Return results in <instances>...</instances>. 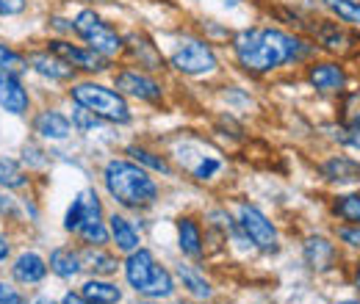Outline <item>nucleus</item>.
<instances>
[{
	"instance_id": "1",
	"label": "nucleus",
	"mask_w": 360,
	"mask_h": 304,
	"mask_svg": "<svg viewBox=\"0 0 360 304\" xmlns=\"http://www.w3.org/2000/svg\"><path fill=\"white\" fill-rule=\"evenodd\" d=\"M230 53H233L236 67L250 78L300 72L308 61H314L319 55L308 34H297L274 22L238 28L230 37Z\"/></svg>"
},
{
	"instance_id": "2",
	"label": "nucleus",
	"mask_w": 360,
	"mask_h": 304,
	"mask_svg": "<svg viewBox=\"0 0 360 304\" xmlns=\"http://www.w3.org/2000/svg\"><path fill=\"white\" fill-rule=\"evenodd\" d=\"M100 183L105 197L125 213L150 211L161 199V183L153 177V172L139 166L128 155L108 158L100 172Z\"/></svg>"
},
{
	"instance_id": "3",
	"label": "nucleus",
	"mask_w": 360,
	"mask_h": 304,
	"mask_svg": "<svg viewBox=\"0 0 360 304\" xmlns=\"http://www.w3.org/2000/svg\"><path fill=\"white\" fill-rule=\"evenodd\" d=\"M122 277L139 299L167 302V299H175L178 293L175 271L167 268L147 246H139L136 252L122 258Z\"/></svg>"
},
{
	"instance_id": "4",
	"label": "nucleus",
	"mask_w": 360,
	"mask_h": 304,
	"mask_svg": "<svg viewBox=\"0 0 360 304\" xmlns=\"http://www.w3.org/2000/svg\"><path fill=\"white\" fill-rule=\"evenodd\" d=\"M70 100L72 105H81L91 111L94 117H100L105 125L111 128H125L134 122V108L131 100L117 91L114 84H100L94 78H84V81H72L70 84Z\"/></svg>"
},
{
	"instance_id": "5",
	"label": "nucleus",
	"mask_w": 360,
	"mask_h": 304,
	"mask_svg": "<svg viewBox=\"0 0 360 304\" xmlns=\"http://www.w3.org/2000/svg\"><path fill=\"white\" fill-rule=\"evenodd\" d=\"M300 81L314 97L335 103L347 88L358 81V72L352 70L349 61L344 58H330V55H316L300 70Z\"/></svg>"
},
{
	"instance_id": "6",
	"label": "nucleus",
	"mask_w": 360,
	"mask_h": 304,
	"mask_svg": "<svg viewBox=\"0 0 360 304\" xmlns=\"http://www.w3.org/2000/svg\"><path fill=\"white\" fill-rule=\"evenodd\" d=\"M347 252L338 246L330 230H311L300 238V263L316 279H344Z\"/></svg>"
},
{
	"instance_id": "7",
	"label": "nucleus",
	"mask_w": 360,
	"mask_h": 304,
	"mask_svg": "<svg viewBox=\"0 0 360 304\" xmlns=\"http://www.w3.org/2000/svg\"><path fill=\"white\" fill-rule=\"evenodd\" d=\"M236 221L241 227V235L247 241V246H252L258 255L264 258H277L283 252V235L277 221L255 202H238L236 205Z\"/></svg>"
},
{
	"instance_id": "8",
	"label": "nucleus",
	"mask_w": 360,
	"mask_h": 304,
	"mask_svg": "<svg viewBox=\"0 0 360 304\" xmlns=\"http://www.w3.org/2000/svg\"><path fill=\"white\" fill-rule=\"evenodd\" d=\"M311 42L316 44L319 55H330V58H344V61H355L360 58V31L349 28L347 22L330 17V14H316L308 31Z\"/></svg>"
},
{
	"instance_id": "9",
	"label": "nucleus",
	"mask_w": 360,
	"mask_h": 304,
	"mask_svg": "<svg viewBox=\"0 0 360 304\" xmlns=\"http://www.w3.org/2000/svg\"><path fill=\"white\" fill-rule=\"evenodd\" d=\"M167 67L172 72L183 75V78H211V75L219 72L222 61H219V53H217V47H214L211 39L188 34L169 53Z\"/></svg>"
},
{
	"instance_id": "10",
	"label": "nucleus",
	"mask_w": 360,
	"mask_h": 304,
	"mask_svg": "<svg viewBox=\"0 0 360 304\" xmlns=\"http://www.w3.org/2000/svg\"><path fill=\"white\" fill-rule=\"evenodd\" d=\"M72 34L108 61H117L125 53V34H120L97 8H81L72 17Z\"/></svg>"
},
{
	"instance_id": "11",
	"label": "nucleus",
	"mask_w": 360,
	"mask_h": 304,
	"mask_svg": "<svg viewBox=\"0 0 360 304\" xmlns=\"http://www.w3.org/2000/svg\"><path fill=\"white\" fill-rule=\"evenodd\" d=\"M316 180L327 191H347L360 185V155H352L338 147H327L314 161Z\"/></svg>"
},
{
	"instance_id": "12",
	"label": "nucleus",
	"mask_w": 360,
	"mask_h": 304,
	"mask_svg": "<svg viewBox=\"0 0 360 304\" xmlns=\"http://www.w3.org/2000/svg\"><path fill=\"white\" fill-rule=\"evenodd\" d=\"M114 88L122 91L128 100L144 103V105H161L164 103V84L155 72H144L139 67H120L114 70Z\"/></svg>"
},
{
	"instance_id": "13",
	"label": "nucleus",
	"mask_w": 360,
	"mask_h": 304,
	"mask_svg": "<svg viewBox=\"0 0 360 304\" xmlns=\"http://www.w3.org/2000/svg\"><path fill=\"white\" fill-rule=\"evenodd\" d=\"M47 50L50 53H56L58 58H64L75 72H81V75H103V72H108L111 67H114V61H108L105 55H100V53H94L91 47H86L84 42H70V39H50L47 42Z\"/></svg>"
},
{
	"instance_id": "14",
	"label": "nucleus",
	"mask_w": 360,
	"mask_h": 304,
	"mask_svg": "<svg viewBox=\"0 0 360 304\" xmlns=\"http://www.w3.org/2000/svg\"><path fill=\"white\" fill-rule=\"evenodd\" d=\"M172 271H175L178 288H183V293H186L188 299H194V302H200V304L214 302L217 288H214V282L205 277V271L200 268V263H191V260L178 263Z\"/></svg>"
},
{
	"instance_id": "15",
	"label": "nucleus",
	"mask_w": 360,
	"mask_h": 304,
	"mask_svg": "<svg viewBox=\"0 0 360 304\" xmlns=\"http://www.w3.org/2000/svg\"><path fill=\"white\" fill-rule=\"evenodd\" d=\"M324 216L330 224H360V185L330 191L324 197Z\"/></svg>"
},
{
	"instance_id": "16",
	"label": "nucleus",
	"mask_w": 360,
	"mask_h": 304,
	"mask_svg": "<svg viewBox=\"0 0 360 304\" xmlns=\"http://www.w3.org/2000/svg\"><path fill=\"white\" fill-rule=\"evenodd\" d=\"M316 138H321L327 147H338L352 155H360V119L358 122H338L330 117L327 122L316 125Z\"/></svg>"
},
{
	"instance_id": "17",
	"label": "nucleus",
	"mask_w": 360,
	"mask_h": 304,
	"mask_svg": "<svg viewBox=\"0 0 360 304\" xmlns=\"http://www.w3.org/2000/svg\"><path fill=\"white\" fill-rule=\"evenodd\" d=\"M122 55L134 58L131 67H139V70H144V72H161V70H167V58L161 55L158 44L153 42V39H147L144 34H128V37H125V53H122Z\"/></svg>"
},
{
	"instance_id": "18",
	"label": "nucleus",
	"mask_w": 360,
	"mask_h": 304,
	"mask_svg": "<svg viewBox=\"0 0 360 304\" xmlns=\"http://www.w3.org/2000/svg\"><path fill=\"white\" fill-rule=\"evenodd\" d=\"M105 221H108L111 246H114L122 258L136 252L139 246H144V244H141V230H139V224H136L131 216H125V211H111Z\"/></svg>"
},
{
	"instance_id": "19",
	"label": "nucleus",
	"mask_w": 360,
	"mask_h": 304,
	"mask_svg": "<svg viewBox=\"0 0 360 304\" xmlns=\"http://www.w3.org/2000/svg\"><path fill=\"white\" fill-rule=\"evenodd\" d=\"M178 230V249L183 260L200 263L205 258V230L194 216H180L175 221Z\"/></svg>"
},
{
	"instance_id": "20",
	"label": "nucleus",
	"mask_w": 360,
	"mask_h": 304,
	"mask_svg": "<svg viewBox=\"0 0 360 304\" xmlns=\"http://www.w3.org/2000/svg\"><path fill=\"white\" fill-rule=\"evenodd\" d=\"M28 67H31L37 75L53 81V84H72V81H78V78H75L78 72H75L64 58H58V55L50 53V50L31 53V55H28Z\"/></svg>"
},
{
	"instance_id": "21",
	"label": "nucleus",
	"mask_w": 360,
	"mask_h": 304,
	"mask_svg": "<svg viewBox=\"0 0 360 304\" xmlns=\"http://www.w3.org/2000/svg\"><path fill=\"white\" fill-rule=\"evenodd\" d=\"M34 133H39L45 141H67L75 133V128H72V119L64 111L45 108L34 117Z\"/></svg>"
},
{
	"instance_id": "22",
	"label": "nucleus",
	"mask_w": 360,
	"mask_h": 304,
	"mask_svg": "<svg viewBox=\"0 0 360 304\" xmlns=\"http://www.w3.org/2000/svg\"><path fill=\"white\" fill-rule=\"evenodd\" d=\"M84 252V271L89 277H114L117 271H122V260L117 249L108 246H81Z\"/></svg>"
},
{
	"instance_id": "23",
	"label": "nucleus",
	"mask_w": 360,
	"mask_h": 304,
	"mask_svg": "<svg viewBox=\"0 0 360 304\" xmlns=\"http://www.w3.org/2000/svg\"><path fill=\"white\" fill-rule=\"evenodd\" d=\"M0 105H3L8 114H14V117L25 114L28 105H31V97H28L25 86H22L20 75L6 72V70H0Z\"/></svg>"
},
{
	"instance_id": "24",
	"label": "nucleus",
	"mask_w": 360,
	"mask_h": 304,
	"mask_svg": "<svg viewBox=\"0 0 360 304\" xmlns=\"http://www.w3.org/2000/svg\"><path fill=\"white\" fill-rule=\"evenodd\" d=\"M50 271L58 277V279H75V277H81L84 274V252L78 249V246H56L53 252H50Z\"/></svg>"
},
{
	"instance_id": "25",
	"label": "nucleus",
	"mask_w": 360,
	"mask_h": 304,
	"mask_svg": "<svg viewBox=\"0 0 360 304\" xmlns=\"http://www.w3.org/2000/svg\"><path fill=\"white\" fill-rule=\"evenodd\" d=\"M78 291L84 296H89L91 302L100 304H122V299H125V291L111 277H86Z\"/></svg>"
},
{
	"instance_id": "26",
	"label": "nucleus",
	"mask_w": 360,
	"mask_h": 304,
	"mask_svg": "<svg viewBox=\"0 0 360 304\" xmlns=\"http://www.w3.org/2000/svg\"><path fill=\"white\" fill-rule=\"evenodd\" d=\"M47 271H50V265L37 252H22L14 260V265H11V274H14V279L20 285H37V282H42L47 277Z\"/></svg>"
},
{
	"instance_id": "27",
	"label": "nucleus",
	"mask_w": 360,
	"mask_h": 304,
	"mask_svg": "<svg viewBox=\"0 0 360 304\" xmlns=\"http://www.w3.org/2000/svg\"><path fill=\"white\" fill-rule=\"evenodd\" d=\"M125 155L136 161L139 166H144L147 172L153 174H161V177H172L175 169H172V164H169V158L167 155H161V152H155V150H150V147H144V144H128L125 147Z\"/></svg>"
},
{
	"instance_id": "28",
	"label": "nucleus",
	"mask_w": 360,
	"mask_h": 304,
	"mask_svg": "<svg viewBox=\"0 0 360 304\" xmlns=\"http://www.w3.org/2000/svg\"><path fill=\"white\" fill-rule=\"evenodd\" d=\"M321 14H330L341 22H347L349 28L360 31V0H316Z\"/></svg>"
},
{
	"instance_id": "29",
	"label": "nucleus",
	"mask_w": 360,
	"mask_h": 304,
	"mask_svg": "<svg viewBox=\"0 0 360 304\" xmlns=\"http://www.w3.org/2000/svg\"><path fill=\"white\" fill-rule=\"evenodd\" d=\"M333 119H338V122H358L360 119V81H355L333 103Z\"/></svg>"
},
{
	"instance_id": "30",
	"label": "nucleus",
	"mask_w": 360,
	"mask_h": 304,
	"mask_svg": "<svg viewBox=\"0 0 360 304\" xmlns=\"http://www.w3.org/2000/svg\"><path fill=\"white\" fill-rule=\"evenodd\" d=\"M330 232L347 252V258L360 255V224H330Z\"/></svg>"
},
{
	"instance_id": "31",
	"label": "nucleus",
	"mask_w": 360,
	"mask_h": 304,
	"mask_svg": "<svg viewBox=\"0 0 360 304\" xmlns=\"http://www.w3.org/2000/svg\"><path fill=\"white\" fill-rule=\"evenodd\" d=\"M222 169H225L222 158H217V155H200L197 164L191 166V172L188 174H191L197 183H208V180H214Z\"/></svg>"
},
{
	"instance_id": "32",
	"label": "nucleus",
	"mask_w": 360,
	"mask_h": 304,
	"mask_svg": "<svg viewBox=\"0 0 360 304\" xmlns=\"http://www.w3.org/2000/svg\"><path fill=\"white\" fill-rule=\"evenodd\" d=\"M28 183V177L22 172V166L14 158H0V185L6 188H22Z\"/></svg>"
},
{
	"instance_id": "33",
	"label": "nucleus",
	"mask_w": 360,
	"mask_h": 304,
	"mask_svg": "<svg viewBox=\"0 0 360 304\" xmlns=\"http://www.w3.org/2000/svg\"><path fill=\"white\" fill-rule=\"evenodd\" d=\"M72 128H75V133H91L97 131V128H103L105 122L100 119V117H94L91 111H86V108H81V105H72Z\"/></svg>"
},
{
	"instance_id": "34",
	"label": "nucleus",
	"mask_w": 360,
	"mask_h": 304,
	"mask_svg": "<svg viewBox=\"0 0 360 304\" xmlns=\"http://www.w3.org/2000/svg\"><path fill=\"white\" fill-rule=\"evenodd\" d=\"M0 70L14 72V75H22V72L28 70V58H25V55H20V53H14L11 47L0 44Z\"/></svg>"
},
{
	"instance_id": "35",
	"label": "nucleus",
	"mask_w": 360,
	"mask_h": 304,
	"mask_svg": "<svg viewBox=\"0 0 360 304\" xmlns=\"http://www.w3.org/2000/svg\"><path fill=\"white\" fill-rule=\"evenodd\" d=\"M344 282H347V288H349V291L360 293V255H355V258H349V260H347V268H344Z\"/></svg>"
},
{
	"instance_id": "36",
	"label": "nucleus",
	"mask_w": 360,
	"mask_h": 304,
	"mask_svg": "<svg viewBox=\"0 0 360 304\" xmlns=\"http://www.w3.org/2000/svg\"><path fill=\"white\" fill-rule=\"evenodd\" d=\"M0 304H25V296H22L17 288L0 282Z\"/></svg>"
},
{
	"instance_id": "37",
	"label": "nucleus",
	"mask_w": 360,
	"mask_h": 304,
	"mask_svg": "<svg viewBox=\"0 0 360 304\" xmlns=\"http://www.w3.org/2000/svg\"><path fill=\"white\" fill-rule=\"evenodd\" d=\"M28 0H0V17H14L20 11H25Z\"/></svg>"
},
{
	"instance_id": "38",
	"label": "nucleus",
	"mask_w": 360,
	"mask_h": 304,
	"mask_svg": "<svg viewBox=\"0 0 360 304\" xmlns=\"http://www.w3.org/2000/svg\"><path fill=\"white\" fill-rule=\"evenodd\" d=\"M61 304H100V302H91L89 296H84L81 291H67Z\"/></svg>"
},
{
	"instance_id": "39",
	"label": "nucleus",
	"mask_w": 360,
	"mask_h": 304,
	"mask_svg": "<svg viewBox=\"0 0 360 304\" xmlns=\"http://www.w3.org/2000/svg\"><path fill=\"white\" fill-rule=\"evenodd\" d=\"M330 304H360V293H347V296H338V299H333Z\"/></svg>"
},
{
	"instance_id": "40",
	"label": "nucleus",
	"mask_w": 360,
	"mask_h": 304,
	"mask_svg": "<svg viewBox=\"0 0 360 304\" xmlns=\"http://www.w3.org/2000/svg\"><path fill=\"white\" fill-rule=\"evenodd\" d=\"M8 258V244H6V238H0V260H6Z\"/></svg>"
},
{
	"instance_id": "41",
	"label": "nucleus",
	"mask_w": 360,
	"mask_h": 304,
	"mask_svg": "<svg viewBox=\"0 0 360 304\" xmlns=\"http://www.w3.org/2000/svg\"><path fill=\"white\" fill-rule=\"evenodd\" d=\"M172 304H200V302H194V299H175Z\"/></svg>"
},
{
	"instance_id": "42",
	"label": "nucleus",
	"mask_w": 360,
	"mask_h": 304,
	"mask_svg": "<svg viewBox=\"0 0 360 304\" xmlns=\"http://www.w3.org/2000/svg\"><path fill=\"white\" fill-rule=\"evenodd\" d=\"M31 304H61V302H53V299H37V302H31Z\"/></svg>"
},
{
	"instance_id": "43",
	"label": "nucleus",
	"mask_w": 360,
	"mask_h": 304,
	"mask_svg": "<svg viewBox=\"0 0 360 304\" xmlns=\"http://www.w3.org/2000/svg\"><path fill=\"white\" fill-rule=\"evenodd\" d=\"M136 304H164V302H153V299H139Z\"/></svg>"
},
{
	"instance_id": "44",
	"label": "nucleus",
	"mask_w": 360,
	"mask_h": 304,
	"mask_svg": "<svg viewBox=\"0 0 360 304\" xmlns=\"http://www.w3.org/2000/svg\"><path fill=\"white\" fill-rule=\"evenodd\" d=\"M227 6H238V3H241V0H225Z\"/></svg>"
},
{
	"instance_id": "45",
	"label": "nucleus",
	"mask_w": 360,
	"mask_h": 304,
	"mask_svg": "<svg viewBox=\"0 0 360 304\" xmlns=\"http://www.w3.org/2000/svg\"><path fill=\"white\" fill-rule=\"evenodd\" d=\"M311 304H327V302H311Z\"/></svg>"
},
{
	"instance_id": "46",
	"label": "nucleus",
	"mask_w": 360,
	"mask_h": 304,
	"mask_svg": "<svg viewBox=\"0 0 360 304\" xmlns=\"http://www.w3.org/2000/svg\"><path fill=\"white\" fill-rule=\"evenodd\" d=\"M211 304H227V302H211Z\"/></svg>"
},
{
	"instance_id": "47",
	"label": "nucleus",
	"mask_w": 360,
	"mask_h": 304,
	"mask_svg": "<svg viewBox=\"0 0 360 304\" xmlns=\"http://www.w3.org/2000/svg\"><path fill=\"white\" fill-rule=\"evenodd\" d=\"M84 3H94V0H84Z\"/></svg>"
}]
</instances>
